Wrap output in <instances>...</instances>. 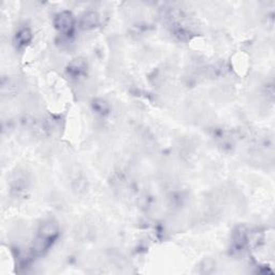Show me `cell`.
Segmentation results:
<instances>
[{
	"label": "cell",
	"mask_w": 275,
	"mask_h": 275,
	"mask_svg": "<svg viewBox=\"0 0 275 275\" xmlns=\"http://www.w3.org/2000/svg\"><path fill=\"white\" fill-rule=\"evenodd\" d=\"M60 227L54 221L44 222L38 230V234L32 245V253L36 256L43 255L47 251L54 241L58 238Z\"/></svg>",
	"instance_id": "cell-1"
},
{
	"label": "cell",
	"mask_w": 275,
	"mask_h": 275,
	"mask_svg": "<svg viewBox=\"0 0 275 275\" xmlns=\"http://www.w3.org/2000/svg\"><path fill=\"white\" fill-rule=\"evenodd\" d=\"M74 17L69 11H63L55 16V28L64 34H70L74 28Z\"/></svg>",
	"instance_id": "cell-2"
},
{
	"label": "cell",
	"mask_w": 275,
	"mask_h": 275,
	"mask_svg": "<svg viewBox=\"0 0 275 275\" xmlns=\"http://www.w3.org/2000/svg\"><path fill=\"white\" fill-rule=\"evenodd\" d=\"M248 241V231L244 226H239L232 232L231 250L233 254H239L244 249Z\"/></svg>",
	"instance_id": "cell-3"
},
{
	"label": "cell",
	"mask_w": 275,
	"mask_h": 275,
	"mask_svg": "<svg viewBox=\"0 0 275 275\" xmlns=\"http://www.w3.org/2000/svg\"><path fill=\"white\" fill-rule=\"evenodd\" d=\"M87 63L83 58H75L69 63L67 67V73L73 78H78L86 74Z\"/></svg>",
	"instance_id": "cell-4"
},
{
	"label": "cell",
	"mask_w": 275,
	"mask_h": 275,
	"mask_svg": "<svg viewBox=\"0 0 275 275\" xmlns=\"http://www.w3.org/2000/svg\"><path fill=\"white\" fill-rule=\"evenodd\" d=\"M99 24V15L94 11H88L81 18V27L83 29H93Z\"/></svg>",
	"instance_id": "cell-5"
},
{
	"label": "cell",
	"mask_w": 275,
	"mask_h": 275,
	"mask_svg": "<svg viewBox=\"0 0 275 275\" xmlns=\"http://www.w3.org/2000/svg\"><path fill=\"white\" fill-rule=\"evenodd\" d=\"M32 39V33L30 31L29 28L27 27H23L21 29H18V31L15 34V43L18 48H23L27 45Z\"/></svg>",
	"instance_id": "cell-6"
},
{
	"label": "cell",
	"mask_w": 275,
	"mask_h": 275,
	"mask_svg": "<svg viewBox=\"0 0 275 275\" xmlns=\"http://www.w3.org/2000/svg\"><path fill=\"white\" fill-rule=\"evenodd\" d=\"M93 108L94 110L96 111V113L98 114H101V115H103V114L108 113L109 111V106L108 103L106 101H103L101 99H98V100H95L94 103H93Z\"/></svg>",
	"instance_id": "cell-7"
}]
</instances>
